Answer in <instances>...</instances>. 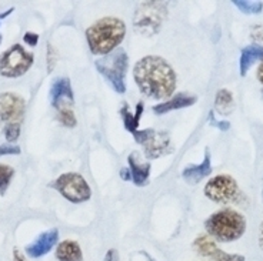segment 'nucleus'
Here are the masks:
<instances>
[{"label":"nucleus","instance_id":"obj_1","mask_svg":"<svg viewBox=\"0 0 263 261\" xmlns=\"http://www.w3.org/2000/svg\"><path fill=\"white\" fill-rule=\"evenodd\" d=\"M139 90L151 98H166L176 89V74L162 57L147 56L140 59L133 69Z\"/></svg>","mask_w":263,"mask_h":261},{"label":"nucleus","instance_id":"obj_35","mask_svg":"<svg viewBox=\"0 0 263 261\" xmlns=\"http://www.w3.org/2000/svg\"><path fill=\"white\" fill-rule=\"evenodd\" d=\"M259 242H260V246L263 248V224H262V230H260V238H259Z\"/></svg>","mask_w":263,"mask_h":261},{"label":"nucleus","instance_id":"obj_17","mask_svg":"<svg viewBox=\"0 0 263 261\" xmlns=\"http://www.w3.org/2000/svg\"><path fill=\"white\" fill-rule=\"evenodd\" d=\"M56 257L59 261H82V248L76 242L72 240H65L58 246L56 250Z\"/></svg>","mask_w":263,"mask_h":261},{"label":"nucleus","instance_id":"obj_19","mask_svg":"<svg viewBox=\"0 0 263 261\" xmlns=\"http://www.w3.org/2000/svg\"><path fill=\"white\" fill-rule=\"evenodd\" d=\"M215 109L219 114L228 116L235 109V100L229 90L222 89L216 93V100H215Z\"/></svg>","mask_w":263,"mask_h":261},{"label":"nucleus","instance_id":"obj_20","mask_svg":"<svg viewBox=\"0 0 263 261\" xmlns=\"http://www.w3.org/2000/svg\"><path fill=\"white\" fill-rule=\"evenodd\" d=\"M142 110H143V105L142 103H138V107H136V113L132 114L129 109H127V105H123L122 110H120V114H122V120H123V124H125L126 130L130 131L132 134H135L138 131L139 120H140V116H142Z\"/></svg>","mask_w":263,"mask_h":261},{"label":"nucleus","instance_id":"obj_5","mask_svg":"<svg viewBox=\"0 0 263 261\" xmlns=\"http://www.w3.org/2000/svg\"><path fill=\"white\" fill-rule=\"evenodd\" d=\"M166 16H167V9L164 6V3H160V2L140 3L133 17L135 30L143 36L151 37L160 30Z\"/></svg>","mask_w":263,"mask_h":261},{"label":"nucleus","instance_id":"obj_7","mask_svg":"<svg viewBox=\"0 0 263 261\" xmlns=\"http://www.w3.org/2000/svg\"><path fill=\"white\" fill-rule=\"evenodd\" d=\"M33 54L20 45H14L0 54V74L5 77H20L32 67Z\"/></svg>","mask_w":263,"mask_h":261},{"label":"nucleus","instance_id":"obj_6","mask_svg":"<svg viewBox=\"0 0 263 261\" xmlns=\"http://www.w3.org/2000/svg\"><path fill=\"white\" fill-rule=\"evenodd\" d=\"M49 187L58 190L70 203L87 202L92 196L87 182L78 173H65L49 184Z\"/></svg>","mask_w":263,"mask_h":261},{"label":"nucleus","instance_id":"obj_21","mask_svg":"<svg viewBox=\"0 0 263 261\" xmlns=\"http://www.w3.org/2000/svg\"><path fill=\"white\" fill-rule=\"evenodd\" d=\"M235 6L245 14H257L263 10L262 2H245V0H233Z\"/></svg>","mask_w":263,"mask_h":261},{"label":"nucleus","instance_id":"obj_3","mask_svg":"<svg viewBox=\"0 0 263 261\" xmlns=\"http://www.w3.org/2000/svg\"><path fill=\"white\" fill-rule=\"evenodd\" d=\"M204 227L212 237H215L217 242H235L243 235L246 230V220L240 213L235 210H220L215 214H212Z\"/></svg>","mask_w":263,"mask_h":261},{"label":"nucleus","instance_id":"obj_14","mask_svg":"<svg viewBox=\"0 0 263 261\" xmlns=\"http://www.w3.org/2000/svg\"><path fill=\"white\" fill-rule=\"evenodd\" d=\"M197 102L196 96L193 94H187V93H179L175 97H172L171 100L160 103V105L155 106L153 111L156 114H164L167 111L172 110H179V109H184V107H189V106L195 105Z\"/></svg>","mask_w":263,"mask_h":261},{"label":"nucleus","instance_id":"obj_37","mask_svg":"<svg viewBox=\"0 0 263 261\" xmlns=\"http://www.w3.org/2000/svg\"><path fill=\"white\" fill-rule=\"evenodd\" d=\"M262 93H263V92H262Z\"/></svg>","mask_w":263,"mask_h":261},{"label":"nucleus","instance_id":"obj_33","mask_svg":"<svg viewBox=\"0 0 263 261\" xmlns=\"http://www.w3.org/2000/svg\"><path fill=\"white\" fill-rule=\"evenodd\" d=\"M113 257H115V251H113V250H110V251H109V253L106 254V260L105 261H112Z\"/></svg>","mask_w":263,"mask_h":261},{"label":"nucleus","instance_id":"obj_4","mask_svg":"<svg viewBox=\"0 0 263 261\" xmlns=\"http://www.w3.org/2000/svg\"><path fill=\"white\" fill-rule=\"evenodd\" d=\"M127 53L123 49H116L112 53L96 60V69L110 83L113 90L119 94L125 93V77L127 73Z\"/></svg>","mask_w":263,"mask_h":261},{"label":"nucleus","instance_id":"obj_29","mask_svg":"<svg viewBox=\"0 0 263 261\" xmlns=\"http://www.w3.org/2000/svg\"><path fill=\"white\" fill-rule=\"evenodd\" d=\"M53 53H54V50L52 49V46L49 45L47 46V70L49 72H52L53 70V66H54V59H53Z\"/></svg>","mask_w":263,"mask_h":261},{"label":"nucleus","instance_id":"obj_18","mask_svg":"<svg viewBox=\"0 0 263 261\" xmlns=\"http://www.w3.org/2000/svg\"><path fill=\"white\" fill-rule=\"evenodd\" d=\"M193 247L196 250L197 253L203 257H213L216 260L217 257L223 254V251L217 247L216 243L212 240L209 235H199L195 243H193Z\"/></svg>","mask_w":263,"mask_h":261},{"label":"nucleus","instance_id":"obj_16","mask_svg":"<svg viewBox=\"0 0 263 261\" xmlns=\"http://www.w3.org/2000/svg\"><path fill=\"white\" fill-rule=\"evenodd\" d=\"M127 162H129L132 182L139 187L145 186L147 183V180H149V174H151V164L139 163L136 160V154H130Z\"/></svg>","mask_w":263,"mask_h":261},{"label":"nucleus","instance_id":"obj_34","mask_svg":"<svg viewBox=\"0 0 263 261\" xmlns=\"http://www.w3.org/2000/svg\"><path fill=\"white\" fill-rule=\"evenodd\" d=\"M12 12H13V9H9V10H7L6 13H2V14H0V19H6L7 16H9V14L12 13Z\"/></svg>","mask_w":263,"mask_h":261},{"label":"nucleus","instance_id":"obj_27","mask_svg":"<svg viewBox=\"0 0 263 261\" xmlns=\"http://www.w3.org/2000/svg\"><path fill=\"white\" fill-rule=\"evenodd\" d=\"M23 40L26 42L29 46L34 47L36 45H37V42H39V34H36V33H32V32H27L26 34H25Z\"/></svg>","mask_w":263,"mask_h":261},{"label":"nucleus","instance_id":"obj_8","mask_svg":"<svg viewBox=\"0 0 263 261\" xmlns=\"http://www.w3.org/2000/svg\"><path fill=\"white\" fill-rule=\"evenodd\" d=\"M133 137L139 144L143 146L147 158H158L171 151V137L166 131L146 129L136 131Z\"/></svg>","mask_w":263,"mask_h":261},{"label":"nucleus","instance_id":"obj_32","mask_svg":"<svg viewBox=\"0 0 263 261\" xmlns=\"http://www.w3.org/2000/svg\"><path fill=\"white\" fill-rule=\"evenodd\" d=\"M257 78H259V82L263 85V62L259 66V69H257Z\"/></svg>","mask_w":263,"mask_h":261},{"label":"nucleus","instance_id":"obj_15","mask_svg":"<svg viewBox=\"0 0 263 261\" xmlns=\"http://www.w3.org/2000/svg\"><path fill=\"white\" fill-rule=\"evenodd\" d=\"M263 62V46L260 45H249L245 49H242L240 53V62H239V67H240V76H246V73L249 70L253 63L256 62Z\"/></svg>","mask_w":263,"mask_h":261},{"label":"nucleus","instance_id":"obj_25","mask_svg":"<svg viewBox=\"0 0 263 261\" xmlns=\"http://www.w3.org/2000/svg\"><path fill=\"white\" fill-rule=\"evenodd\" d=\"M5 154H20V147L12 143L2 144L0 146V156H5Z\"/></svg>","mask_w":263,"mask_h":261},{"label":"nucleus","instance_id":"obj_24","mask_svg":"<svg viewBox=\"0 0 263 261\" xmlns=\"http://www.w3.org/2000/svg\"><path fill=\"white\" fill-rule=\"evenodd\" d=\"M20 136V126L19 123H12L7 124L6 129H5V137H6L7 142L13 143L16 142Z\"/></svg>","mask_w":263,"mask_h":261},{"label":"nucleus","instance_id":"obj_23","mask_svg":"<svg viewBox=\"0 0 263 261\" xmlns=\"http://www.w3.org/2000/svg\"><path fill=\"white\" fill-rule=\"evenodd\" d=\"M58 120L60 123L66 126V127H74L76 126V117H74V113H73L72 109L69 107H60L59 114H58Z\"/></svg>","mask_w":263,"mask_h":261},{"label":"nucleus","instance_id":"obj_10","mask_svg":"<svg viewBox=\"0 0 263 261\" xmlns=\"http://www.w3.org/2000/svg\"><path fill=\"white\" fill-rule=\"evenodd\" d=\"M25 100L14 93L0 94V122L5 123H19L25 114Z\"/></svg>","mask_w":263,"mask_h":261},{"label":"nucleus","instance_id":"obj_2","mask_svg":"<svg viewBox=\"0 0 263 261\" xmlns=\"http://www.w3.org/2000/svg\"><path fill=\"white\" fill-rule=\"evenodd\" d=\"M126 26L118 17H103L86 30V39L93 54H109L125 39Z\"/></svg>","mask_w":263,"mask_h":261},{"label":"nucleus","instance_id":"obj_36","mask_svg":"<svg viewBox=\"0 0 263 261\" xmlns=\"http://www.w3.org/2000/svg\"><path fill=\"white\" fill-rule=\"evenodd\" d=\"M0 43H2V36H0Z\"/></svg>","mask_w":263,"mask_h":261},{"label":"nucleus","instance_id":"obj_31","mask_svg":"<svg viewBox=\"0 0 263 261\" xmlns=\"http://www.w3.org/2000/svg\"><path fill=\"white\" fill-rule=\"evenodd\" d=\"M13 261H25V257L20 254V251L17 248L13 250Z\"/></svg>","mask_w":263,"mask_h":261},{"label":"nucleus","instance_id":"obj_11","mask_svg":"<svg viewBox=\"0 0 263 261\" xmlns=\"http://www.w3.org/2000/svg\"><path fill=\"white\" fill-rule=\"evenodd\" d=\"M58 240H59V231L58 230L53 229L49 230V231H45L30 246H27L26 254L29 257H32V258L43 257V255L47 254L54 247V244L58 243Z\"/></svg>","mask_w":263,"mask_h":261},{"label":"nucleus","instance_id":"obj_26","mask_svg":"<svg viewBox=\"0 0 263 261\" xmlns=\"http://www.w3.org/2000/svg\"><path fill=\"white\" fill-rule=\"evenodd\" d=\"M209 118H211V120H209V123H211L212 126L217 127L219 130L226 131V130H229V129H230L229 122H223V120H222V122H217V120H215V114H213V111H211V114H209Z\"/></svg>","mask_w":263,"mask_h":261},{"label":"nucleus","instance_id":"obj_12","mask_svg":"<svg viewBox=\"0 0 263 261\" xmlns=\"http://www.w3.org/2000/svg\"><path fill=\"white\" fill-rule=\"evenodd\" d=\"M50 100H52V105L54 107H60V103L67 100L69 103H73V90L72 85H70V80L66 77L56 78L53 82L52 89H50Z\"/></svg>","mask_w":263,"mask_h":261},{"label":"nucleus","instance_id":"obj_13","mask_svg":"<svg viewBox=\"0 0 263 261\" xmlns=\"http://www.w3.org/2000/svg\"><path fill=\"white\" fill-rule=\"evenodd\" d=\"M212 173V160H211V153H209V149L206 147L204 149V158L203 162L200 164H196V166H191L187 169L183 170V178L189 183H197L200 182L202 178H204L206 176H211Z\"/></svg>","mask_w":263,"mask_h":261},{"label":"nucleus","instance_id":"obj_28","mask_svg":"<svg viewBox=\"0 0 263 261\" xmlns=\"http://www.w3.org/2000/svg\"><path fill=\"white\" fill-rule=\"evenodd\" d=\"M216 261H245V257L239 254H226V253H223L220 257H217Z\"/></svg>","mask_w":263,"mask_h":261},{"label":"nucleus","instance_id":"obj_9","mask_svg":"<svg viewBox=\"0 0 263 261\" xmlns=\"http://www.w3.org/2000/svg\"><path fill=\"white\" fill-rule=\"evenodd\" d=\"M239 194L236 180L229 174H219L213 177L204 186V196L211 198L212 202L226 204L236 200Z\"/></svg>","mask_w":263,"mask_h":261},{"label":"nucleus","instance_id":"obj_30","mask_svg":"<svg viewBox=\"0 0 263 261\" xmlns=\"http://www.w3.org/2000/svg\"><path fill=\"white\" fill-rule=\"evenodd\" d=\"M120 176H122V178H123V180H132L130 170L122 169V170H120Z\"/></svg>","mask_w":263,"mask_h":261},{"label":"nucleus","instance_id":"obj_22","mask_svg":"<svg viewBox=\"0 0 263 261\" xmlns=\"http://www.w3.org/2000/svg\"><path fill=\"white\" fill-rule=\"evenodd\" d=\"M14 176V170L10 166L6 164H0V194L3 196L6 193L7 187L10 184L12 177Z\"/></svg>","mask_w":263,"mask_h":261}]
</instances>
